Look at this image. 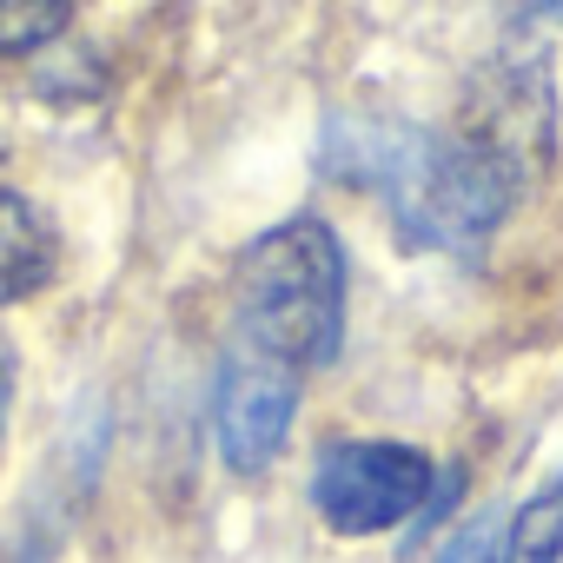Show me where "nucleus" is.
<instances>
[{
    "label": "nucleus",
    "mask_w": 563,
    "mask_h": 563,
    "mask_svg": "<svg viewBox=\"0 0 563 563\" xmlns=\"http://www.w3.org/2000/svg\"><path fill=\"white\" fill-rule=\"evenodd\" d=\"M325 166L339 179L378 186L398 232L431 252H477L530 186L510 159H497L464 126L424 133L398 120H339L325 140Z\"/></svg>",
    "instance_id": "1"
},
{
    "label": "nucleus",
    "mask_w": 563,
    "mask_h": 563,
    "mask_svg": "<svg viewBox=\"0 0 563 563\" xmlns=\"http://www.w3.org/2000/svg\"><path fill=\"white\" fill-rule=\"evenodd\" d=\"M504 14L517 27H556L563 21V0H504Z\"/></svg>",
    "instance_id": "10"
},
{
    "label": "nucleus",
    "mask_w": 563,
    "mask_h": 563,
    "mask_svg": "<svg viewBox=\"0 0 563 563\" xmlns=\"http://www.w3.org/2000/svg\"><path fill=\"white\" fill-rule=\"evenodd\" d=\"M299 411V365L278 358L252 339H232L219 358V385H212V424H219V457L252 477L278 457Z\"/></svg>",
    "instance_id": "4"
},
{
    "label": "nucleus",
    "mask_w": 563,
    "mask_h": 563,
    "mask_svg": "<svg viewBox=\"0 0 563 563\" xmlns=\"http://www.w3.org/2000/svg\"><path fill=\"white\" fill-rule=\"evenodd\" d=\"M54 265V239L34 219V206H21L14 192H0V306L27 299Z\"/></svg>",
    "instance_id": "6"
},
{
    "label": "nucleus",
    "mask_w": 563,
    "mask_h": 563,
    "mask_svg": "<svg viewBox=\"0 0 563 563\" xmlns=\"http://www.w3.org/2000/svg\"><path fill=\"white\" fill-rule=\"evenodd\" d=\"M8 405H14V352L0 339V431H8Z\"/></svg>",
    "instance_id": "11"
},
{
    "label": "nucleus",
    "mask_w": 563,
    "mask_h": 563,
    "mask_svg": "<svg viewBox=\"0 0 563 563\" xmlns=\"http://www.w3.org/2000/svg\"><path fill=\"white\" fill-rule=\"evenodd\" d=\"M438 563H504V517L484 510L477 523H464V530L438 550Z\"/></svg>",
    "instance_id": "9"
},
{
    "label": "nucleus",
    "mask_w": 563,
    "mask_h": 563,
    "mask_svg": "<svg viewBox=\"0 0 563 563\" xmlns=\"http://www.w3.org/2000/svg\"><path fill=\"white\" fill-rule=\"evenodd\" d=\"M424 490H431V457L411 444L345 438V444H325V457L312 471V504L345 537H372V530L405 523L424 504Z\"/></svg>",
    "instance_id": "3"
},
{
    "label": "nucleus",
    "mask_w": 563,
    "mask_h": 563,
    "mask_svg": "<svg viewBox=\"0 0 563 563\" xmlns=\"http://www.w3.org/2000/svg\"><path fill=\"white\" fill-rule=\"evenodd\" d=\"M464 133L484 140L497 159H510L523 179H537L550 159V133H556V100H550L543 67L537 60H490L471 80Z\"/></svg>",
    "instance_id": "5"
},
{
    "label": "nucleus",
    "mask_w": 563,
    "mask_h": 563,
    "mask_svg": "<svg viewBox=\"0 0 563 563\" xmlns=\"http://www.w3.org/2000/svg\"><path fill=\"white\" fill-rule=\"evenodd\" d=\"M504 563H563V477H550L504 530Z\"/></svg>",
    "instance_id": "7"
},
{
    "label": "nucleus",
    "mask_w": 563,
    "mask_h": 563,
    "mask_svg": "<svg viewBox=\"0 0 563 563\" xmlns=\"http://www.w3.org/2000/svg\"><path fill=\"white\" fill-rule=\"evenodd\" d=\"M67 27V0H0V54H34Z\"/></svg>",
    "instance_id": "8"
},
{
    "label": "nucleus",
    "mask_w": 563,
    "mask_h": 563,
    "mask_svg": "<svg viewBox=\"0 0 563 563\" xmlns=\"http://www.w3.org/2000/svg\"><path fill=\"white\" fill-rule=\"evenodd\" d=\"M232 312L239 339L306 365H325L345 332V252L332 225L286 219L239 252L232 272Z\"/></svg>",
    "instance_id": "2"
}]
</instances>
